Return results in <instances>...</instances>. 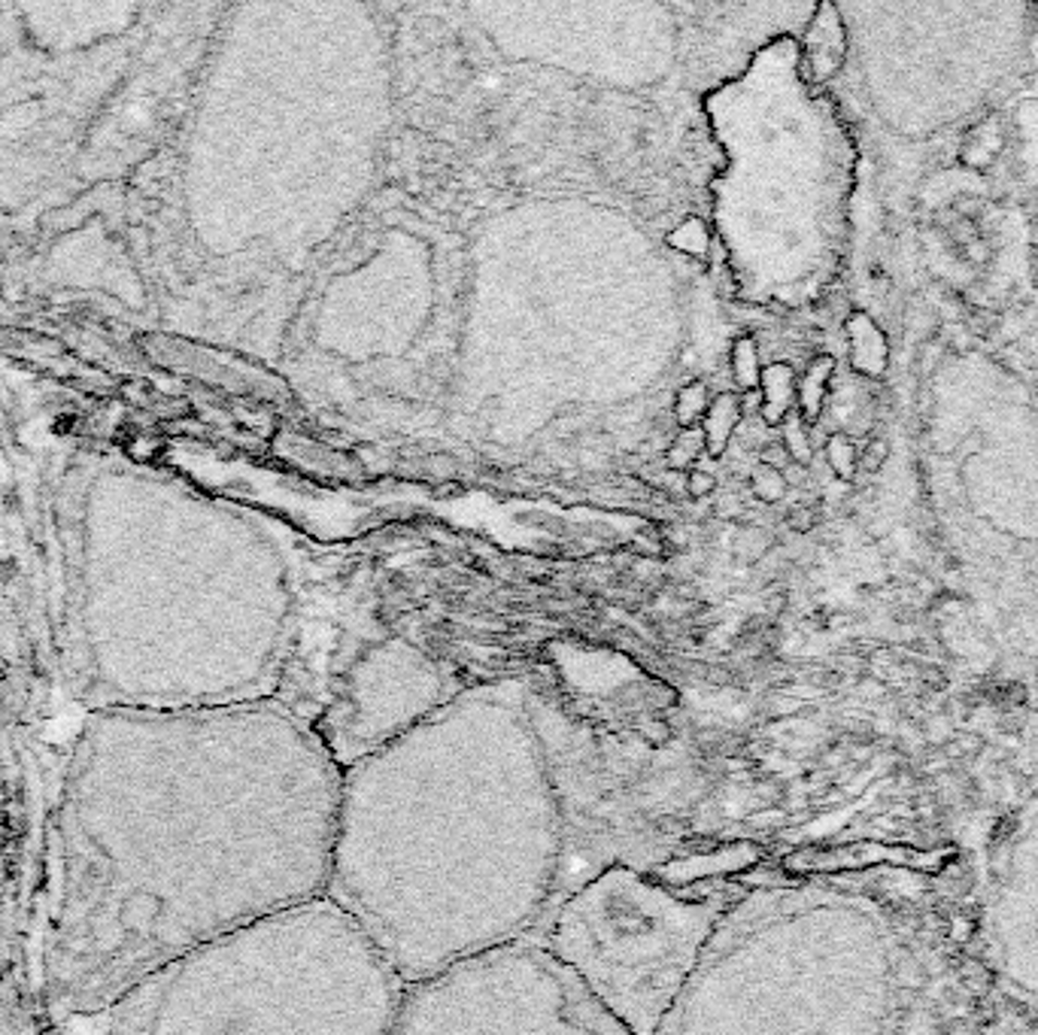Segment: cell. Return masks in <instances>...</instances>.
Segmentation results:
<instances>
[{
  "label": "cell",
  "mask_w": 1038,
  "mask_h": 1035,
  "mask_svg": "<svg viewBox=\"0 0 1038 1035\" xmlns=\"http://www.w3.org/2000/svg\"><path fill=\"white\" fill-rule=\"evenodd\" d=\"M341 768L277 698L91 710L49 805L28 975L49 1026L326 896Z\"/></svg>",
  "instance_id": "cell-1"
},
{
  "label": "cell",
  "mask_w": 1038,
  "mask_h": 1035,
  "mask_svg": "<svg viewBox=\"0 0 1038 1035\" xmlns=\"http://www.w3.org/2000/svg\"><path fill=\"white\" fill-rule=\"evenodd\" d=\"M562 820L526 690L453 695L341 775L326 899L404 987L535 938Z\"/></svg>",
  "instance_id": "cell-2"
},
{
  "label": "cell",
  "mask_w": 1038,
  "mask_h": 1035,
  "mask_svg": "<svg viewBox=\"0 0 1038 1035\" xmlns=\"http://www.w3.org/2000/svg\"><path fill=\"white\" fill-rule=\"evenodd\" d=\"M936 984L899 908L859 880L747 884L654 1035H939Z\"/></svg>",
  "instance_id": "cell-3"
},
{
  "label": "cell",
  "mask_w": 1038,
  "mask_h": 1035,
  "mask_svg": "<svg viewBox=\"0 0 1038 1035\" xmlns=\"http://www.w3.org/2000/svg\"><path fill=\"white\" fill-rule=\"evenodd\" d=\"M404 993L319 896L164 963L98 1018L100 1035H392Z\"/></svg>",
  "instance_id": "cell-4"
},
{
  "label": "cell",
  "mask_w": 1038,
  "mask_h": 1035,
  "mask_svg": "<svg viewBox=\"0 0 1038 1035\" xmlns=\"http://www.w3.org/2000/svg\"><path fill=\"white\" fill-rule=\"evenodd\" d=\"M526 705L562 820L555 905L611 865L671 868L720 793L701 735L665 708H569L538 690Z\"/></svg>",
  "instance_id": "cell-5"
},
{
  "label": "cell",
  "mask_w": 1038,
  "mask_h": 1035,
  "mask_svg": "<svg viewBox=\"0 0 1038 1035\" xmlns=\"http://www.w3.org/2000/svg\"><path fill=\"white\" fill-rule=\"evenodd\" d=\"M744 890L741 880L611 865L571 890L532 941L626 1035H654Z\"/></svg>",
  "instance_id": "cell-6"
},
{
  "label": "cell",
  "mask_w": 1038,
  "mask_h": 1035,
  "mask_svg": "<svg viewBox=\"0 0 1038 1035\" xmlns=\"http://www.w3.org/2000/svg\"><path fill=\"white\" fill-rule=\"evenodd\" d=\"M392 1035H626L538 945L459 963L404 993Z\"/></svg>",
  "instance_id": "cell-7"
},
{
  "label": "cell",
  "mask_w": 1038,
  "mask_h": 1035,
  "mask_svg": "<svg viewBox=\"0 0 1038 1035\" xmlns=\"http://www.w3.org/2000/svg\"><path fill=\"white\" fill-rule=\"evenodd\" d=\"M968 969L1002 1006L1038 1021V793L984 814L972 856Z\"/></svg>",
  "instance_id": "cell-8"
},
{
  "label": "cell",
  "mask_w": 1038,
  "mask_h": 1035,
  "mask_svg": "<svg viewBox=\"0 0 1038 1035\" xmlns=\"http://www.w3.org/2000/svg\"><path fill=\"white\" fill-rule=\"evenodd\" d=\"M908 28L899 31L905 73L896 76L890 104L893 125L908 134H929L972 115L1017 68L1026 46V7H939L941 22H929V7H902Z\"/></svg>",
  "instance_id": "cell-9"
},
{
  "label": "cell",
  "mask_w": 1038,
  "mask_h": 1035,
  "mask_svg": "<svg viewBox=\"0 0 1038 1035\" xmlns=\"http://www.w3.org/2000/svg\"><path fill=\"white\" fill-rule=\"evenodd\" d=\"M941 1035H1038V1021L1026 1018L1014 1008L1002 1006L981 984L968 993H960L951 999L941 1021Z\"/></svg>",
  "instance_id": "cell-10"
},
{
  "label": "cell",
  "mask_w": 1038,
  "mask_h": 1035,
  "mask_svg": "<svg viewBox=\"0 0 1038 1035\" xmlns=\"http://www.w3.org/2000/svg\"><path fill=\"white\" fill-rule=\"evenodd\" d=\"M44 1008L30 984L25 960H10L0 969V1035H49Z\"/></svg>",
  "instance_id": "cell-11"
},
{
  "label": "cell",
  "mask_w": 1038,
  "mask_h": 1035,
  "mask_svg": "<svg viewBox=\"0 0 1038 1035\" xmlns=\"http://www.w3.org/2000/svg\"><path fill=\"white\" fill-rule=\"evenodd\" d=\"M805 46H808L805 49V73H808V80L823 83V80L841 71L844 52H847V28H844L835 7L826 3L814 13Z\"/></svg>",
  "instance_id": "cell-12"
},
{
  "label": "cell",
  "mask_w": 1038,
  "mask_h": 1035,
  "mask_svg": "<svg viewBox=\"0 0 1038 1035\" xmlns=\"http://www.w3.org/2000/svg\"><path fill=\"white\" fill-rule=\"evenodd\" d=\"M847 338H851V362L859 374L866 377H881L890 362V343L883 338V331L866 313H854L847 319Z\"/></svg>",
  "instance_id": "cell-13"
},
{
  "label": "cell",
  "mask_w": 1038,
  "mask_h": 1035,
  "mask_svg": "<svg viewBox=\"0 0 1038 1035\" xmlns=\"http://www.w3.org/2000/svg\"><path fill=\"white\" fill-rule=\"evenodd\" d=\"M796 392L798 380L793 365L786 362H771L762 368V380H759V398H762V419L768 426H781L790 413L796 411Z\"/></svg>",
  "instance_id": "cell-14"
},
{
  "label": "cell",
  "mask_w": 1038,
  "mask_h": 1035,
  "mask_svg": "<svg viewBox=\"0 0 1038 1035\" xmlns=\"http://www.w3.org/2000/svg\"><path fill=\"white\" fill-rule=\"evenodd\" d=\"M1009 766L1017 790H1036L1038 793V666L1036 681L1029 683V708H1026L1024 729H1021Z\"/></svg>",
  "instance_id": "cell-15"
},
{
  "label": "cell",
  "mask_w": 1038,
  "mask_h": 1035,
  "mask_svg": "<svg viewBox=\"0 0 1038 1035\" xmlns=\"http://www.w3.org/2000/svg\"><path fill=\"white\" fill-rule=\"evenodd\" d=\"M741 416V395L735 392H720L711 398V407L701 419V435H705V447L711 455H723L729 440L735 438V428H738Z\"/></svg>",
  "instance_id": "cell-16"
},
{
  "label": "cell",
  "mask_w": 1038,
  "mask_h": 1035,
  "mask_svg": "<svg viewBox=\"0 0 1038 1035\" xmlns=\"http://www.w3.org/2000/svg\"><path fill=\"white\" fill-rule=\"evenodd\" d=\"M832 374H835V362H832L829 355H820V358H814L811 365H808V370H805V377L798 380L796 404L805 423H814V419L820 416V411H823V401H826V392H829V380H832Z\"/></svg>",
  "instance_id": "cell-17"
},
{
  "label": "cell",
  "mask_w": 1038,
  "mask_h": 1035,
  "mask_svg": "<svg viewBox=\"0 0 1038 1035\" xmlns=\"http://www.w3.org/2000/svg\"><path fill=\"white\" fill-rule=\"evenodd\" d=\"M732 377L738 386V395L759 392L762 380V365H759V346L754 338H738L732 343Z\"/></svg>",
  "instance_id": "cell-18"
},
{
  "label": "cell",
  "mask_w": 1038,
  "mask_h": 1035,
  "mask_svg": "<svg viewBox=\"0 0 1038 1035\" xmlns=\"http://www.w3.org/2000/svg\"><path fill=\"white\" fill-rule=\"evenodd\" d=\"M708 407H711V392H708V386L701 383V380H693V383H686L677 389V398H674V416H677L681 428L701 426V419H705Z\"/></svg>",
  "instance_id": "cell-19"
},
{
  "label": "cell",
  "mask_w": 1038,
  "mask_h": 1035,
  "mask_svg": "<svg viewBox=\"0 0 1038 1035\" xmlns=\"http://www.w3.org/2000/svg\"><path fill=\"white\" fill-rule=\"evenodd\" d=\"M771 550H774V538L768 535L766 528H759V525H741L738 532H735V538H732V553H735V559H741V562H747V565L762 562Z\"/></svg>",
  "instance_id": "cell-20"
},
{
  "label": "cell",
  "mask_w": 1038,
  "mask_h": 1035,
  "mask_svg": "<svg viewBox=\"0 0 1038 1035\" xmlns=\"http://www.w3.org/2000/svg\"><path fill=\"white\" fill-rule=\"evenodd\" d=\"M783 428V450L790 453V459L796 462V465H811L814 459V443L811 435H808V426H805V419H802V413L793 411L786 419L781 423Z\"/></svg>",
  "instance_id": "cell-21"
},
{
  "label": "cell",
  "mask_w": 1038,
  "mask_h": 1035,
  "mask_svg": "<svg viewBox=\"0 0 1038 1035\" xmlns=\"http://www.w3.org/2000/svg\"><path fill=\"white\" fill-rule=\"evenodd\" d=\"M826 462L841 483L854 480L856 471H859V453H856L854 440L847 435H832L826 440Z\"/></svg>",
  "instance_id": "cell-22"
},
{
  "label": "cell",
  "mask_w": 1038,
  "mask_h": 1035,
  "mask_svg": "<svg viewBox=\"0 0 1038 1035\" xmlns=\"http://www.w3.org/2000/svg\"><path fill=\"white\" fill-rule=\"evenodd\" d=\"M708 453V447H705V435H701V426L693 428H683L681 435L674 438V443L669 447V468L671 471H686L689 474V465L698 462V455Z\"/></svg>",
  "instance_id": "cell-23"
},
{
  "label": "cell",
  "mask_w": 1038,
  "mask_h": 1035,
  "mask_svg": "<svg viewBox=\"0 0 1038 1035\" xmlns=\"http://www.w3.org/2000/svg\"><path fill=\"white\" fill-rule=\"evenodd\" d=\"M669 243H671V249H677V253H683V256L698 258L708 253V243H711V238H708V228H705L701 219H686V222H681V226L671 231Z\"/></svg>",
  "instance_id": "cell-24"
},
{
  "label": "cell",
  "mask_w": 1038,
  "mask_h": 1035,
  "mask_svg": "<svg viewBox=\"0 0 1038 1035\" xmlns=\"http://www.w3.org/2000/svg\"><path fill=\"white\" fill-rule=\"evenodd\" d=\"M750 489H754V496L759 501H766V504H778L786 498V480H783V474L778 468H768V465H759V468L750 474Z\"/></svg>",
  "instance_id": "cell-25"
},
{
  "label": "cell",
  "mask_w": 1038,
  "mask_h": 1035,
  "mask_svg": "<svg viewBox=\"0 0 1038 1035\" xmlns=\"http://www.w3.org/2000/svg\"><path fill=\"white\" fill-rule=\"evenodd\" d=\"M887 459H890V443L881 438L868 440V447L859 453V468L868 471V474H878Z\"/></svg>",
  "instance_id": "cell-26"
},
{
  "label": "cell",
  "mask_w": 1038,
  "mask_h": 1035,
  "mask_svg": "<svg viewBox=\"0 0 1038 1035\" xmlns=\"http://www.w3.org/2000/svg\"><path fill=\"white\" fill-rule=\"evenodd\" d=\"M717 489V477L708 474V471H689V477H686V496L693 498H708Z\"/></svg>",
  "instance_id": "cell-27"
},
{
  "label": "cell",
  "mask_w": 1038,
  "mask_h": 1035,
  "mask_svg": "<svg viewBox=\"0 0 1038 1035\" xmlns=\"http://www.w3.org/2000/svg\"><path fill=\"white\" fill-rule=\"evenodd\" d=\"M817 523H820V513L814 511V508H793L790 516H786V525H790L796 535H808V532L817 528Z\"/></svg>",
  "instance_id": "cell-28"
},
{
  "label": "cell",
  "mask_w": 1038,
  "mask_h": 1035,
  "mask_svg": "<svg viewBox=\"0 0 1038 1035\" xmlns=\"http://www.w3.org/2000/svg\"><path fill=\"white\" fill-rule=\"evenodd\" d=\"M686 477H689L686 471L665 468V474L659 477V483H662V489L671 492V496H686Z\"/></svg>",
  "instance_id": "cell-29"
},
{
  "label": "cell",
  "mask_w": 1038,
  "mask_h": 1035,
  "mask_svg": "<svg viewBox=\"0 0 1038 1035\" xmlns=\"http://www.w3.org/2000/svg\"><path fill=\"white\" fill-rule=\"evenodd\" d=\"M790 462H793V459H790V453L783 450V443H771V447L762 450V465H768V468L783 471Z\"/></svg>",
  "instance_id": "cell-30"
},
{
  "label": "cell",
  "mask_w": 1038,
  "mask_h": 1035,
  "mask_svg": "<svg viewBox=\"0 0 1038 1035\" xmlns=\"http://www.w3.org/2000/svg\"><path fill=\"white\" fill-rule=\"evenodd\" d=\"M781 474H783V480H786V486H802V483L808 480V468H805V465H796V462H790Z\"/></svg>",
  "instance_id": "cell-31"
}]
</instances>
